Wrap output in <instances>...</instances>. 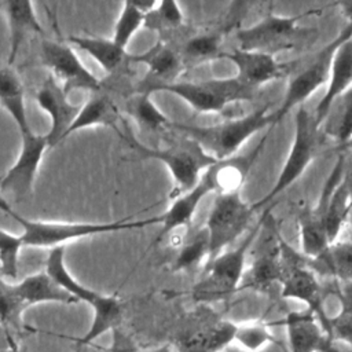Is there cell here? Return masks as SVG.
I'll list each match as a JSON object with an SVG mask.
<instances>
[{"instance_id":"obj_1","label":"cell","mask_w":352,"mask_h":352,"mask_svg":"<svg viewBox=\"0 0 352 352\" xmlns=\"http://www.w3.org/2000/svg\"><path fill=\"white\" fill-rule=\"evenodd\" d=\"M267 126H274V111H270L268 104H264L242 117L209 126L184 125L172 121L169 128H173L180 135L195 140L214 161H223L236 155L249 139Z\"/></svg>"},{"instance_id":"obj_2","label":"cell","mask_w":352,"mask_h":352,"mask_svg":"<svg viewBox=\"0 0 352 352\" xmlns=\"http://www.w3.org/2000/svg\"><path fill=\"white\" fill-rule=\"evenodd\" d=\"M122 139L126 140L140 158L155 160L165 165L173 182V190L169 194L170 199L194 187L202 173L214 162V160L206 154L195 140L183 135L168 146L160 148L144 146L129 129L124 131Z\"/></svg>"},{"instance_id":"obj_3","label":"cell","mask_w":352,"mask_h":352,"mask_svg":"<svg viewBox=\"0 0 352 352\" xmlns=\"http://www.w3.org/2000/svg\"><path fill=\"white\" fill-rule=\"evenodd\" d=\"M22 227V243L32 248H56L84 236L96 234H107L114 231L139 230L151 224H158V216L150 219L135 220L133 217H124L110 223H63L32 220L15 213L12 217Z\"/></svg>"},{"instance_id":"obj_4","label":"cell","mask_w":352,"mask_h":352,"mask_svg":"<svg viewBox=\"0 0 352 352\" xmlns=\"http://www.w3.org/2000/svg\"><path fill=\"white\" fill-rule=\"evenodd\" d=\"M351 37L352 26L345 25L336 37L302 60L289 78L283 99L274 111V125L279 124L293 109L300 107L315 91L327 84L334 52Z\"/></svg>"},{"instance_id":"obj_5","label":"cell","mask_w":352,"mask_h":352,"mask_svg":"<svg viewBox=\"0 0 352 352\" xmlns=\"http://www.w3.org/2000/svg\"><path fill=\"white\" fill-rule=\"evenodd\" d=\"M265 212L238 246L221 252L206 263L204 276L194 289L195 297L201 300H219L239 290L246 270L248 253L261 232Z\"/></svg>"},{"instance_id":"obj_6","label":"cell","mask_w":352,"mask_h":352,"mask_svg":"<svg viewBox=\"0 0 352 352\" xmlns=\"http://www.w3.org/2000/svg\"><path fill=\"white\" fill-rule=\"evenodd\" d=\"M318 132L319 129L315 125L314 116L304 106L297 107L294 116V135L289 153L272 187L257 202L252 204L254 212L271 204L304 175L316 154Z\"/></svg>"},{"instance_id":"obj_7","label":"cell","mask_w":352,"mask_h":352,"mask_svg":"<svg viewBox=\"0 0 352 352\" xmlns=\"http://www.w3.org/2000/svg\"><path fill=\"white\" fill-rule=\"evenodd\" d=\"M280 260L283 265V278L280 282V296L283 298H293L305 304V309L311 311L322 327L329 333L330 315L324 309V294L318 280V275L307 265L305 257L296 252L278 234Z\"/></svg>"},{"instance_id":"obj_8","label":"cell","mask_w":352,"mask_h":352,"mask_svg":"<svg viewBox=\"0 0 352 352\" xmlns=\"http://www.w3.org/2000/svg\"><path fill=\"white\" fill-rule=\"evenodd\" d=\"M254 213L253 206L242 198L241 192L214 195L205 224L209 239L208 261L224 252L248 231Z\"/></svg>"},{"instance_id":"obj_9","label":"cell","mask_w":352,"mask_h":352,"mask_svg":"<svg viewBox=\"0 0 352 352\" xmlns=\"http://www.w3.org/2000/svg\"><path fill=\"white\" fill-rule=\"evenodd\" d=\"M300 16L267 15L258 22L238 30V48L276 55L293 50L301 34Z\"/></svg>"},{"instance_id":"obj_10","label":"cell","mask_w":352,"mask_h":352,"mask_svg":"<svg viewBox=\"0 0 352 352\" xmlns=\"http://www.w3.org/2000/svg\"><path fill=\"white\" fill-rule=\"evenodd\" d=\"M40 58L67 95L74 89H84L92 94L102 87V80L84 66L74 50L66 43L50 38L43 40Z\"/></svg>"},{"instance_id":"obj_11","label":"cell","mask_w":352,"mask_h":352,"mask_svg":"<svg viewBox=\"0 0 352 352\" xmlns=\"http://www.w3.org/2000/svg\"><path fill=\"white\" fill-rule=\"evenodd\" d=\"M351 199L352 195L345 179V161L340 155L323 183L318 202L311 206L312 213L323 221L330 243L337 241L346 223Z\"/></svg>"},{"instance_id":"obj_12","label":"cell","mask_w":352,"mask_h":352,"mask_svg":"<svg viewBox=\"0 0 352 352\" xmlns=\"http://www.w3.org/2000/svg\"><path fill=\"white\" fill-rule=\"evenodd\" d=\"M48 148L45 135L28 133L21 136L19 154L0 180V192L10 194L18 199L32 192L44 151Z\"/></svg>"},{"instance_id":"obj_13","label":"cell","mask_w":352,"mask_h":352,"mask_svg":"<svg viewBox=\"0 0 352 352\" xmlns=\"http://www.w3.org/2000/svg\"><path fill=\"white\" fill-rule=\"evenodd\" d=\"M36 102L51 120V126L45 138L48 147H54L67 138V131L77 117L81 106L69 102V95L52 76H48L38 88Z\"/></svg>"},{"instance_id":"obj_14","label":"cell","mask_w":352,"mask_h":352,"mask_svg":"<svg viewBox=\"0 0 352 352\" xmlns=\"http://www.w3.org/2000/svg\"><path fill=\"white\" fill-rule=\"evenodd\" d=\"M209 194H214V188L209 175L205 170L194 187L175 197L168 209L158 216V224L161 228L154 239V243H158L162 238L176 232L180 228H188L198 206Z\"/></svg>"},{"instance_id":"obj_15","label":"cell","mask_w":352,"mask_h":352,"mask_svg":"<svg viewBox=\"0 0 352 352\" xmlns=\"http://www.w3.org/2000/svg\"><path fill=\"white\" fill-rule=\"evenodd\" d=\"M285 326L290 352H340L330 334L308 309L289 312Z\"/></svg>"},{"instance_id":"obj_16","label":"cell","mask_w":352,"mask_h":352,"mask_svg":"<svg viewBox=\"0 0 352 352\" xmlns=\"http://www.w3.org/2000/svg\"><path fill=\"white\" fill-rule=\"evenodd\" d=\"M220 58L230 60L236 69L235 77L252 89L279 78L285 70V65L280 63L274 55L256 51L235 48L226 52Z\"/></svg>"},{"instance_id":"obj_17","label":"cell","mask_w":352,"mask_h":352,"mask_svg":"<svg viewBox=\"0 0 352 352\" xmlns=\"http://www.w3.org/2000/svg\"><path fill=\"white\" fill-rule=\"evenodd\" d=\"M131 62L144 63L148 69L147 76L139 82L136 89L146 94H150V91L157 85L173 82V78L183 69L182 55L162 41H158L143 54L131 55Z\"/></svg>"},{"instance_id":"obj_18","label":"cell","mask_w":352,"mask_h":352,"mask_svg":"<svg viewBox=\"0 0 352 352\" xmlns=\"http://www.w3.org/2000/svg\"><path fill=\"white\" fill-rule=\"evenodd\" d=\"M168 92L180 98L186 102L194 111L208 114L220 113L228 104L220 95L213 78L190 82V81H173L168 84H161L154 87L150 94L154 92Z\"/></svg>"},{"instance_id":"obj_19","label":"cell","mask_w":352,"mask_h":352,"mask_svg":"<svg viewBox=\"0 0 352 352\" xmlns=\"http://www.w3.org/2000/svg\"><path fill=\"white\" fill-rule=\"evenodd\" d=\"M275 232V230H274ZM278 230L275 236L271 235L270 241L261 246L260 253L256 256L239 285L241 289L264 290L272 283H280L283 278V265L280 260V250L278 242Z\"/></svg>"},{"instance_id":"obj_20","label":"cell","mask_w":352,"mask_h":352,"mask_svg":"<svg viewBox=\"0 0 352 352\" xmlns=\"http://www.w3.org/2000/svg\"><path fill=\"white\" fill-rule=\"evenodd\" d=\"M67 41L88 54L99 66L109 74V77H121L128 70L131 55L126 50L118 47L111 38L91 37V36H69Z\"/></svg>"},{"instance_id":"obj_21","label":"cell","mask_w":352,"mask_h":352,"mask_svg":"<svg viewBox=\"0 0 352 352\" xmlns=\"http://www.w3.org/2000/svg\"><path fill=\"white\" fill-rule=\"evenodd\" d=\"M121 114L116 102L104 91L99 89L91 94V98L80 107L77 117L67 131V136L89 126H109L114 129L118 136H124V129L120 126Z\"/></svg>"},{"instance_id":"obj_22","label":"cell","mask_w":352,"mask_h":352,"mask_svg":"<svg viewBox=\"0 0 352 352\" xmlns=\"http://www.w3.org/2000/svg\"><path fill=\"white\" fill-rule=\"evenodd\" d=\"M352 87V37L345 40L334 52L329 80L324 94L318 102L314 116L316 128L319 126L330 103Z\"/></svg>"},{"instance_id":"obj_23","label":"cell","mask_w":352,"mask_h":352,"mask_svg":"<svg viewBox=\"0 0 352 352\" xmlns=\"http://www.w3.org/2000/svg\"><path fill=\"white\" fill-rule=\"evenodd\" d=\"M7 16L10 29V52L7 65L11 66L21 50L26 37L32 33H43V26L36 15L32 1L28 0H8L0 3Z\"/></svg>"},{"instance_id":"obj_24","label":"cell","mask_w":352,"mask_h":352,"mask_svg":"<svg viewBox=\"0 0 352 352\" xmlns=\"http://www.w3.org/2000/svg\"><path fill=\"white\" fill-rule=\"evenodd\" d=\"M236 324L231 320H217L197 327L177 342L179 352H221L235 336Z\"/></svg>"},{"instance_id":"obj_25","label":"cell","mask_w":352,"mask_h":352,"mask_svg":"<svg viewBox=\"0 0 352 352\" xmlns=\"http://www.w3.org/2000/svg\"><path fill=\"white\" fill-rule=\"evenodd\" d=\"M305 263L316 275L352 283V239L334 241Z\"/></svg>"},{"instance_id":"obj_26","label":"cell","mask_w":352,"mask_h":352,"mask_svg":"<svg viewBox=\"0 0 352 352\" xmlns=\"http://www.w3.org/2000/svg\"><path fill=\"white\" fill-rule=\"evenodd\" d=\"M12 286L16 296L26 305V308L40 302H78L70 293L63 290L45 271L29 275L19 283Z\"/></svg>"},{"instance_id":"obj_27","label":"cell","mask_w":352,"mask_h":352,"mask_svg":"<svg viewBox=\"0 0 352 352\" xmlns=\"http://www.w3.org/2000/svg\"><path fill=\"white\" fill-rule=\"evenodd\" d=\"M0 106L15 121L21 136L32 132L26 116L22 81L8 65H0Z\"/></svg>"},{"instance_id":"obj_28","label":"cell","mask_w":352,"mask_h":352,"mask_svg":"<svg viewBox=\"0 0 352 352\" xmlns=\"http://www.w3.org/2000/svg\"><path fill=\"white\" fill-rule=\"evenodd\" d=\"M318 129L341 146L348 142L352 136V87L330 103Z\"/></svg>"},{"instance_id":"obj_29","label":"cell","mask_w":352,"mask_h":352,"mask_svg":"<svg viewBox=\"0 0 352 352\" xmlns=\"http://www.w3.org/2000/svg\"><path fill=\"white\" fill-rule=\"evenodd\" d=\"M45 272L77 301H85L91 307L98 300L100 293L78 283L67 271L65 265V246L51 248L45 261Z\"/></svg>"},{"instance_id":"obj_30","label":"cell","mask_w":352,"mask_h":352,"mask_svg":"<svg viewBox=\"0 0 352 352\" xmlns=\"http://www.w3.org/2000/svg\"><path fill=\"white\" fill-rule=\"evenodd\" d=\"M92 309V323L85 336L77 341L80 344H92L106 331H111L113 329L120 327V322L122 318V305L117 296L100 294L94 302Z\"/></svg>"},{"instance_id":"obj_31","label":"cell","mask_w":352,"mask_h":352,"mask_svg":"<svg viewBox=\"0 0 352 352\" xmlns=\"http://www.w3.org/2000/svg\"><path fill=\"white\" fill-rule=\"evenodd\" d=\"M125 111L136 124L150 132H157L169 128L172 121L161 111V109L151 100V95L135 91L126 98Z\"/></svg>"},{"instance_id":"obj_32","label":"cell","mask_w":352,"mask_h":352,"mask_svg":"<svg viewBox=\"0 0 352 352\" xmlns=\"http://www.w3.org/2000/svg\"><path fill=\"white\" fill-rule=\"evenodd\" d=\"M298 239L300 253L307 258L315 257L330 243L323 221L309 208H305L298 216Z\"/></svg>"},{"instance_id":"obj_33","label":"cell","mask_w":352,"mask_h":352,"mask_svg":"<svg viewBox=\"0 0 352 352\" xmlns=\"http://www.w3.org/2000/svg\"><path fill=\"white\" fill-rule=\"evenodd\" d=\"M337 298L340 308L329 318V334L334 342L345 341L352 346V283H345Z\"/></svg>"},{"instance_id":"obj_34","label":"cell","mask_w":352,"mask_h":352,"mask_svg":"<svg viewBox=\"0 0 352 352\" xmlns=\"http://www.w3.org/2000/svg\"><path fill=\"white\" fill-rule=\"evenodd\" d=\"M146 14L142 12L133 1H124L121 12L114 25L111 40L121 48L126 50L135 33L144 25Z\"/></svg>"},{"instance_id":"obj_35","label":"cell","mask_w":352,"mask_h":352,"mask_svg":"<svg viewBox=\"0 0 352 352\" xmlns=\"http://www.w3.org/2000/svg\"><path fill=\"white\" fill-rule=\"evenodd\" d=\"M205 257L209 258V239L206 230L202 228L180 245V250L173 263V271L190 270L201 264Z\"/></svg>"},{"instance_id":"obj_36","label":"cell","mask_w":352,"mask_h":352,"mask_svg":"<svg viewBox=\"0 0 352 352\" xmlns=\"http://www.w3.org/2000/svg\"><path fill=\"white\" fill-rule=\"evenodd\" d=\"M25 309L26 305L16 296L14 286L7 283L0 274V324L8 331L10 329L21 330L23 327L22 314Z\"/></svg>"},{"instance_id":"obj_37","label":"cell","mask_w":352,"mask_h":352,"mask_svg":"<svg viewBox=\"0 0 352 352\" xmlns=\"http://www.w3.org/2000/svg\"><path fill=\"white\" fill-rule=\"evenodd\" d=\"M232 342L238 344L246 352H260L276 341L267 324L261 322H253L246 324H236Z\"/></svg>"},{"instance_id":"obj_38","label":"cell","mask_w":352,"mask_h":352,"mask_svg":"<svg viewBox=\"0 0 352 352\" xmlns=\"http://www.w3.org/2000/svg\"><path fill=\"white\" fill-rule=\"evenodd\" d=\"M23 246L21 235L0 228V274L3 278H16L18 257Z\"/></svg>"},{"instance_id":"obj_39","label":"cell","mask_w":352,"mask_h":352,"mask_svg":"<svg viewBox=\"0 0 352 352\" xmlns=\"http://www.w3.org/2000/svg\"><path fill=\"white\" fill-rule=\"evenodd\" d=\"M182 22L183 12L176 1H158L155 8L144 19V25L153 30L175 29Z\"/></svg>"},{"instance_id":"obj_40","label":"cell","mask_w":352,"mask_h":352,"mask_svg":"<svg viewBox=\"0 0 352 352\" xmlns=\"http://www.w3.org/2000/svg\"><path fill=\"white\" fill-rule=\"evenodd\" d=\"M220 40L217 34H198L190 38L184 47V56L188 60L205 62L219 58Z\"/></svg>"},{"instance_id":"obj_41","label":"cell","mask_w":352,"mask_h":352,"mask_svg":"<svg viewBox=\"0 0 352 352\" xmlns=\"http://www.w3.org/2000/svg\"><path fill=\"white\" fill-rule=\"evenodd\" d=\"M107 349L109 352H140L135 341L120 327L111 330V344Z\"/></svg>"},{"instance_id":"obj_42","label":"cell","mask_w":352,"mask_h":352,"mask_svg":"<svg viewBox=\"0 0 352 352\" xmlns=\"http://www.w3.org/2000/svg\"><path fill=\"white\" fill-rule=\"evenodd\" d=\"M0 349H18L11 333L0 324Z\"/></svg>"},{"instance_id":"obj_43","label":"cell","mask_w":352,"mask_h":352,"mask_svg":"<svg viewBox=\"0 0 352 352\" xmlns=\"http://www.w3.org/2000/svg\"><path fill=\"white\" fill-rule=\"evenodd\" d=\"M74 352H109V349L98 346L94 342L92 344H80V342H77Z\"/></svg>"},{"instance_id":"obj_44","label":"cell","mask_w":352,"mask_h":352,"mask_svg":"<svg viewBox=\"0 0 352 352\" xmlns=\"http://www.w3.org/2000/svg\"><path fill=\"white\" fill-rule=\"evenodd\" d=\"M344 15V18L346 19V25L352 26V1H341L337 4Z\"/></svg>"},{"instance_id":"obj_45","label":"cell","mask_w":352,"mask_h":352,"mask_svg":"<svg viewBox=\"0 0 352 352\" xmlns=\"http://www.w3.org/2000/svg\"><path fill=\"white\" fill-rule=\"evenodd\" d=\"M0 212H3V213H6V214H8L10 217H14L15 216V213L16 212H14L12 210V208H11V205H10V202L4 198V195L0 192Z\"/></svg>"},{"instance_id":"obj_46","label":"cell","mask_w":352,"mask_h":352,"mask_svg":"<svg viewBox=\"0 0 352 352\" xmlns=\"http://www.w3.org/2000/svg\"><path fill=\"white\" fill-rule=\"evenodd\" d=\"M143 352H172V348L169 345H162V346H158L150 351H143Z\"/></svg>"},{"instance_id":"obj_47","label":"cell","mask_w":352,"mask_h":352,"mask_svg":"<svg viewBox=\"0 0 352 352\" xmlns=\"http://www.w3.org/2000/svg\"><path fill=\"white\" fill-rule=\"evenodd\" d=\"M346 223L349 224L351 231H352V199H351V205H349V210H348V216H346Z\"/></svg>"},{"instance_id":"obj_48","label":"cell","mask_w":352,"mask_h":352,"mask_svg":"<svg viewBox=\"0 0 352 352\" xmlns=\"http://www.w3.org/2000/svg\"><path fill=\"white\" fill-rule=\"evenodd\" d=\"M342 147L346 148V150H349V151H352V136L348 139V142H346L345 144H342Z\"/></svg>"},{"instance_id":"obj_49","label":"cell","mask_w":352,"mask_h":352,"mask_svg":"<svg viewBox=\"0 0 352 352\" xmlns=\"http://www.w3.org/2000/svg\"><path fill=\"white\" fill-rule=\"evenodd\" d=\"M0 352H19L18 349H0Z\"/></svg>"}]
</instances>
